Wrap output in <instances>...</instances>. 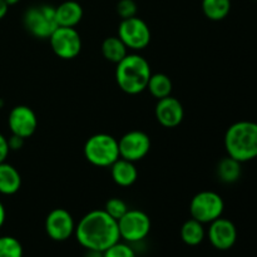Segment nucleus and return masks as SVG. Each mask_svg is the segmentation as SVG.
<instances>
[{
    "instance_id": "31",
    "label": "nucleus",
    "mask_w": 257,
    "mask_h": 257,
    "mask_svg": "<svg viewBox=\"0 0 257 257\" xmlns=\"http://www.w3.org/2000/svg\"><path fill=\"white\" fill-rule=\"evenodd\" d=\"M84 257H103V252H100V251L87 250V253H85Z\"/></svg>"
},
{
    "instance_id": "6",
    "label": "nucleus",
    "mask_w": 257,
    "mask_h": 257,
    "mask_svg": "<svg viewBox=\"0 0 257 257\" xmlns=\"http://www.w3.org/2000/svg\"><path fill=\"white\" fill-rule=\"evenodd\" d=\"M225 210L223 198L213 191H201L193 196L190 203L191 217L201 223H211L221 217Z\"/></svg>"
},
{
    "instance_id": "18",
    "label": "nucleus",
    "mask_w": 257,
    "mask_h": 257,
    "mask_svg": "<svg viewBox=\"0 0 257 257\" xmlns=\"http://www.w3.org/2000/svg\"><path fill=\"white\" fill-rule=\"evenodd\" d=\"M241 165L242 163L236 161L235 158L230 157V156L223 157L218 162L217 168H216L218 180L223 183H227V185L237 182L241 178V175H242V167H241Z\"/></svg>"
},
{
    "instance_id": "25",
    "label": "nucleus",
    "mask_w": 257,
    "mask_h": 257,
    "mask_svg": "<svg viewBox=\"0 0 257 257\" xmlns=\"http://www.w3.org/2000/svg\"><path fill=\"white\" fill-rule=\"evenodd\" d=\"M103 257H137V253L131 243L118 241L114 245L103 251Z\"/></svg>"
},
{
    "instance_id": "19",
    "label": "nucleus",
    "mask_w": 257,
    "mask_h": 257,
    "mask_svg": "<svg viewBox=\"0 0 257 257\" xmlns=\"http://www.w3.org/2000/svg\"><path fill=\"white\" fill-rule=\"evenodd\" d=\"M206 231L203 223L191 217L181 227V238L187 246H198L205 240Z\"/></svg>"
},
{
    "instance_id": "28",
    "label": "nucleus",
    "mask_w": 257,
    "mask_h": 257,
    "mask_svg": "<svg viewBox=\"0 0 257 257\" xmlns=\"http://www.w3.org/2000/svg\"><path fill=\"white\" fill-rule=\"evenodd\" d=\"M10 150L8 146V137H5L2 132H0V163L5 162L9 156Z\"/></svg>"
},
{
    "instance_id": "26",
    "label": "nucleus",
    "mask_w": 257,
    "mask_h": 257,
    "mask_svg": "<svg viewBox=\"0 0 257 257\" xmlns=\"http://www.w3.org/2000/svg\"><path fill=\"white\" fill-rule=\"evenodd\" d=\"M115 10L120 19H128V18H133L137 15L138 7L135 0H119L117 3Z\"/></svg>"
},
{
    "instance_id": "16",
    "label": "nucleus",
    "mask_w": 257,
    "mask_h": 257,
    "mask_svg": "<svg viewBox=\"0 0 257 257\" xmlns=\"http://www.w3.org/2000/svg\"><path fill=\"white\" fill-rule=\"evenodd\" d=\"M109 168L113 182L120 187H130L137 181L138 170L135 162L119 157Z\"/></svg>"
},
{
    "instance_id": "21",
    "label": "nucleus",
    "mask_w": 257,
    "mask_h": 257,
    "mask_svg": "<svg viewBox=\"0 0 257 257\" xmlns=\"http://www.w3.org/2000/svg\"><path fill=\"white\" fill-rule=\"evenodd\" d=\"M147 89L156 99H162V98L172 94V80L165 73H155V74L152 73L150 80H148Z\"/></svg>"
},
{
    "instance_id": "27",
    "label": "nucleus",
    "mask_w": 257,
    "mask_h": 257,
    "mask_svg": "<svg viewBox=\"0 0 257 257\" xmlns=\"http://www.w3.org/2000/svg\"><path fill=\"white\" fill-rule=\"evenodd\" d=\"M25 138L20 137L17 135H10V137L8 138V146H9L10 151H19L24 147Z\"/></svg>"
},
{
    "instance_id": "4",
    "label": "nucleus",
    "mask_w": 257,
    "mask_h": 257,
    "mask_svg": "<svg viewBox=\"0 0 257 257\" xmlns=\"http://www.w3.org/2000/svg\"><path fill=\"white\" fill-rule=\"evenodd\" d=\"M84 157L95 167H110L119 158L118 140L108 133H97L85 142Z\"/></svg>"
},
{
    "instance_id": "15",
    "label": "nucleus",
    "mask_w": 257,
    "mask_h": 257,
    "mask_svg": "<svg viewBox=\"0 0 257 257\" xmlns=\"http://www.w3.org/2000/svg\"><path fill=\"white\" fill-rule=\"evenodd\" d=\"M83 8L75 0H67L55 7V19L58 27L75 28L83 19Z\"/></svg>"
},
{
    "instance_id": "10",
    "label": "nucleus",
    "mask_w": 257,
    "mask_h": 257,
    "mask_svg": "<svg viewBox=\"0 0 257 257\" xmlns=\"http://www.w3.org/2000/svg\"><path fill=\"white\" fill-rule=\"evenodd\" d=\"M119 157L131 162H138L148 155L151 138L143 131H130L118 140Z\"/></svg>"
},
{
    "instance_id": "30",
    "label": "nucleus",
    "mask_w": 257,
    "mask_h": 257,
    "mask_svg": "<svg viewBox=\"0 0 257 257\" xmlns=\"http://www.w3.org/2000/svg\"><path fill=\"white\" fill-rule=\"evenodd\" d=\"M8 9H9V7H8L7 3H5L4 0H0V20H2L3 18H5Z\"/></svg>"
},
{
    "instance_id": "22",
    "label": "nucleus",
    "mask_w": 257,
    "mask_h": 257,
    "mask_svg": "<svg viewBox=\"0 0 257 257\" xmlns=\"http://www.w3.org/2000/svg\"><path fill=\"white\" fill-rule=\"evenodd\" d=\"M202 12L207 19L220 22L231 12V0H202Z\"/></svg>"
},
{
    "instance_id": "24",
    "label": "nucleus",
    "mask_w": 257,
    "mask_h": 257,
    "mask_svg": "<svg viewBox=\"0 0 257 257\" xmlns=\"http://www.w3.org/2000/svg\"><path fill=\"white\" fill-rule=\"evenodd\" d=\"M103 210H104L110 217H113L114 220L118 221L128 210H130V208H128V205L122 200V198L112 197L105 202V206Z\"/></svg>"
},
{
    "instance_id": "29",
    "label": "nucleus",
    "mask_w": 257,
    "mask_h": 257,
    "mask_svg": "<svg viewBox=\"0 0 257 257\" xmlns=\"http://www.w3.org/2000/svg\"><path fill=\"white\" fill-rule=\"evenodd\" d=\"M5 218H7V211H5V206L3 205V202L0 201V228H2L3 225L5 223Z\"/></svg>"
},
{
    "instance_id": "8",
    "label": "nucleus",
    "mask_w": 257,
    "mask_h": 257,
    "mask_svg": "<svg viewBox=\"0 0 257 257\" xmlns=\"http://www.w3.org/2000/svg\"><path fill=\"white\" fill-rule=\"evenodd\" d=\"M118 37L131 50H143L151 43V29L147 23L137 15L122 19L118 27Z\"/></svg>"
},
{
    "instance_id": "5",
    "label": "nucleus",
    "mask_w": 257,
    "mask_h": 257,
    "mask_svg": "<svg viewBox=\"0 0 257 257\" xmlns=\"http://www.w3.org/2000/svg\"><path fill=\"white\" fill-rule=\"evenodd\" d=\"M23 24L28 33L39 39H49L58 28L55 19V8L52 5L30 7L23 17Z\"/></svg>"
},
{
    "instance_id": "3",
    "label": "nucleus",
    "mask_w": 257,
    "mask_h": 257,
    "mask_svg": "<svg viewBox=\"0 0 257 257\" xmlns=\"http://www.w3.org/2000/svg\"><path fill=\"white\" fill-rule=\"evenodd\" d=\"M152 75L148 60L137 53H128L115 68V80L120 90L130 95L140 94L147 89Z\"/></svg>"
},
{
    "instance_id": "12",
    "label": "nucleus",
    "mask_w": 257,
    "mask_h": 257,
    "mask_svg": "<svg viewBox=\"0 0 257 257\" xmlns=\"http://www.w3.org/2000/svg\"><path fill=\"white\" fill-rule=\"evenodd\" d=\"M8 127L12 135L20 136L27 140L37 131L38 117L34 110L28 105H15L8 115Z\"/></svg>"
},
{
    "instance_id": "7",
    "label": "nucleus",
    "mask_w": 257,
    "mask_h": 257,
    "mask_svg": "<svg viewBox=\"0 0 257 257\" xmlns=\"http://www.w3.org/2000/svg\"><path fill=\"white\" fill-rule=\"evenodd\" d=\"M118 222L120 240L128 243H138L145 240L151 232V218L145 211L128 210Z\"/></svg>"
},
{
    "instance_id": "32",
    "label": "nucleus",
    "mask_w": 257,
    "mask_h": 257,
    "mask_svg": "<svg viewBox=\"0 0 257 257\" xmlns=\"http://www.w3.org/2000/svg\"><path fill=\"white\" fill-rule=\"evenodd\" d=\"M5 3L8 4V7H12V5H17L20 0H4Z\"/></svg>"
},
{
    "instance_id": "20",
    "label": "nucleus",
    "mask_w": 257,
    "mask_h": 257,
    "mask_svg": "<svg viewBox=\"0 0 257 257\" xmlns=\"http://www.w3.org/2000/svg\"><path fill=\"white\" fill-rule=\"evenodd\" d=\"M102 54L108 62L119 63L128 54V48L118 37H108L102 43Z\"/></svg>"
},
{
    "instance_id": "23",
    "label": "nucleus",
    "mask_w": 257,
    "mask_h": 257,
    "mask_svg": "<svg viewBox=\"0 0 257 257\" xmlns=\"http://www.w3.org/2000/svg\"><path fill=\"white\" fill-rule=\"evenodd\" d=\"M0 257H23V246L13 236H0Z\"/></svg>"
},
{
    "instance_id": "2",
    "label": "nucleus",
    "mask_w": 257,
    "mask_h": 257,
    "mask_svg": "<svg viewBox=\"0 0 257 257\" xmlns=\"http://www.w3.org/2000/svg\"><path fill=\"white\" fill-rule=\"evenodd\" d=\"M227 156L241 163L257 158V123L238 120L227 128L223 138Z\"/></svg>"
},
{
    "instance_id": "33",
    "label": "nucleus",
    "mask_w": 257,
    "mask_h": 257,
    "mask_svg": "<svg viewBox=\"0 0 257 257\" xmlns=\"http://www.w3.org/2000/svg\"><path fill=\"white\" fill-rule=\"evenodd\" d=\"M3 104H4V102H3V100H0V109L3 108Z\"/></svg>"
},
{
    "instance_id": "11",
    "label": "nucleus",
    "mask_w": 257,
    "mask_h": 257,
    "mask_svg": "<svg viewBox=\"0 0 257 257\" xmlns=\"http://www.w3.org/2000/svg\"><path fill=\"white\" fill-rule=\"evenodd\" d=\"M75 225L77 223L69 211L65 208H54L48 213L44 227L47 235L53 241L63 242L74 235Z\"/></svg>"
},
{
    "instance_id": "13",
    "label": "nucleus",
    "mask_w": 257,
    "mask_h": 257,
    "mask_svg": "<svg viewBox=\"0 0 257 257\" xmlns=\"http://www.w3.org/2000/svg\"><path fill=\"white\" fill-rule=\"evenodd\" d=\"M211 245L220 251H227L235 246L237 241V228L235 223L222 216L210 223L207 231Z\"/></svg>"
},
{
    "instance_id": "14",
    "label": "nucleus",
    "mask_w": 257,
    "mask_h": 257,
    "mask_svg": "<svg viewBox=\"0 0 257 257\" xmlns=\"http://www.w3.org/2000/svg\"><path fill=\"white\" fill-rule=\"evenodd\" d=\"M155 115L157 122L165 128H176L185 118L183 105L177 98L168 95L157 100L155 107Z\"/></svg>"
},
{
    "instance_id": "1",
    "label": "nucleus",
    "mask_w": 257,
    "mask_h": 257,
    "mask_svg": "<svg viewBox=\"0 0 257 257\" xmlns=\"http://www.w3.org/2000/svg\"><path fill=\"white\" fill-rule=\"evenodd\" d=\"M74 236L85 250L100 252L120 241L117 220L104 210H93L83 216L75 225Z\"/></svg>"
},
{
    "instance_id": "17",
    "label": "nucleus",
    "mask_w": 257,
    "mask_h": 257,
    "mask_svg": "<svg viewBox=\"0 0 257 257\" xmlns=\"http://www.w3.org/2000/svg\"><path fill=\"white\" fill-rule=\"evenodd\" d=\"M22 187V176L13 165L5 162L0 163V195H15Z\"/></svg>"
},
{
    "instance_id": "9",
    "label": "nucleus",
    "mask_w": 257,
    "mask_h": 257,
    "mask_svg": "<svg viewBox=\"0 0 257 257\" xmlns=\"http://www.w3.org/2000/svg\"><path fill=\"white\" fill-rule=\"evenodd\" d=\"M49 43L54 54L65 60L74 59L82 50V38L75 28L58 27L49 37Z\"/></svg>"
}]
</instances>
